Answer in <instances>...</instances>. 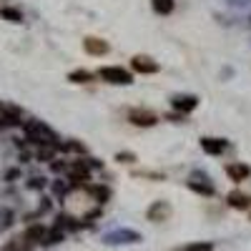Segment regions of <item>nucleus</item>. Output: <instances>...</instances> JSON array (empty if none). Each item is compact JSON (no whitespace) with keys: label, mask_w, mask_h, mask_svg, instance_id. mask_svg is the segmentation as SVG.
Here are the masks:
<instances>
[{"label":"nucleus","mask_w":251,"mask_h":251,"mask_svg":"<svg viewBox=\"0 0 251 251\" xmlns=\"http://www.w3.org/2000/svg\"><path fill=\"white\" fill-rule=\"evenodd\" d=\"M98 75L106 80V83H113V86H131V83H133L131 71H126L121 66H103L98 71Z\"/></svg>","instance_id":"1"},{"label":"nucleus","mask_w":251,"mask_h":251,"mask_svg":"<svg viewBox=\"0 0 251 251\" xmlns=\"http://www.w3.org/2000/svg\"><path fill=\"white\" fill-rule=\"evenodd\" d=\"M25 133L30 136V141H40V143H55L58 141L55 133L40 121H28L25 123Z\"/></svg>","instance_id":"2"},{"label":"nucleus","mask_w":251,"mask_h":251,"mask_svg":"<svg viewBox=\"0 0 251 251\" xmlns=\"http://www.w3.org/2000/svg\"><path fill=\"white\" fill-rule=\"evenodd\" d=\"M128 121L133 126H138V128H151V126L158 123L156 113L153 111H146V108H131L128 111Z\"/></svg>","instance_id":"3"},{"label":"nucleus","mask_w":251,"mask_h":251,"mask_svg":"<svg viewBox=\"0 0 251 251\" xmlns=\"http://www.w3.org/2000/svg\"><path fill=\"white\" fill-rule=\"evenodd\" d=\"M196 106H199V98L191 96V93H188V96L186 93H178V96L171 98V108L178 111V113H191Z\"/></svg>","instance_id":"4"},{"label":"nucleus","mask_w":251,"mask_h":251,"mask_svg":"<svg viewBox=\"0 0 251 251\" xmlns=\"http://www.w3.org/2000/svg\"><path fill=\"white\" fill-rule=\"evenodd\" d=\"M131 68L136 73H158V63L151 58V55H133L131 58Z\"/></svg>","instance_id":"5"},{"label":"nucleus","mask_w":251,"mask_h":251,"mask_svg":"<svg viewBox=\"0 0 251 251\" xmlns=\"http://www.w3.org/2000/svg\"><path fill=\"white\" fill-rule=\"evenodd\" d=\"M201 149L206 153H211V156H221L226 149H228V143L224 138H214V136H203L201 138Z\"/></svg>","instance_id":"6"},{"label":"nucleus","mask_w":251,"mask_h":251,"mask_svg":"<svg viewBox=\"0 0 251 251\" xmlns=\"http://www.w3.org/2000/svg\"><path fill=\"white\" fill-rule=\"evenodd\" d=\"M226 174H228V178H231V181L241 183V181H246V178H249L251 169H249L246 163H228V166H226Z\"/></svg>","instance_id":"7"},{"label":"nucleus","mask_w":251,"mask_h":251,"mask_svg":"<svg viewBox=\"0 0 251 251\" xmlns=\"http://www.w3.org/2000/svg\"><path fill=\"white\" fill-rule=\"evenodd\" d=\"M83 48H86V53L91 55H106L108 53V43L100 38H86L83 40Z\"/></svg>","instance_id":"8"},{"label":"nucleus","mask_w":251,"mask_h":251,"mask_svg":"<svg viewBox=\"0 0 251 251\" xmlns=\"http://www.w3.org/2000/svg\"><path fill=\"white\" fill-rule=\"evenodd\" d=\"M188 188H194V191L201 194V196H211V194H214V186L208 183V178H201L199 174H196L191 181H188Z\"/></svg>","instance_id":"9"},{"label":"nucleus","mask_w":251,"mask_h":251,"mask_svg":"<svg viewBox=\"0 0 251 251\" xmlns=\"http://www.w3.org/2000/svg\"><path fill=\"white\" fill-rule=\"evenodd\" d=\"M228 203H231L234 208H249L251 206V199L241 191H234V194H228Z\"/></svg>","instance_id":"10"},{"label":"nucleus","mask_w":251,"mask_h":251,"mask_svg":"<svg viewBox=\"0 0 251 251\" xmlns=\"http://www.w3.org/2000/svg\"><path fill=\"white\" fill-rule=\"evenodd\" d=\"M151 5L158 15H169L174 10V0H151Z\"/></svg>","instance_id":"11"},{"label":"nucleus","mask_w":251,"mask_h":251,"mask_svg":"<svg viewBox=\"0 0 251 251\" xmlns=\"http://www.w3.org/2000/svg\"><path fill=\"white\" fill-rule=\"evenodd\" d=\"M0 15H3V18H8L10 23H20V20H23V13H20V10H15V8H0Z\"/></svg>","instance_id":"12"},{"label":"nucleus","mask_w":251,"mask_h":251,"mask_svg":"<svg viewBox=\"0 0 251 251\" xmlns=\"http://www.w3.org/2000/svg\"><path fill=\"white\" fill-rule=\"evenodd\" d=\"M149 216H151L153 221H156L158 216H169V206H166L163 201H161V203H156V206L151 208V211H149Z\"/></svg>","instance_id":"13"},{"label":"nucleus","mask_w":251,"mask_h":251,"mask_svg":"<svg viewBox=\"0 0 251 251\" xmlns=\"http://www.w3.org/2000/svg\"><path fill=\"white\" fill-rule=\"evenodd\" d=\"M71 80L73 83H88V80H93V73H88V71H73Z\"/></svg>","instance_id":"14"},{"label":"nucleus","mask_w":251,"mask_h":251,"mask_svg":"<svg viewBox=\"0 0 251 251\" xmlns=\"http://www.w3.org/2000/svg\"><path fill=\"white\" fill-rule=\"evenodd\" d=\"M178 251H211V244L201 241V244H191V246H183V249H178Z\"/></svg>","instance_id":"15"},{"label":"nucleus","mask_w":251,"mask_h":251,"mask_svg":"<svg viewBox=\"0 0 251 251\" xmlns=\"http://www.w3.org/2000/svg\"><path fill=\"white\" fill-rule=\"evenodd\" d=\"M116 158H118L121 163H133V161H136V156H133V153H118Z\"/></svg>","instance_id":"16"}]
</instances>
